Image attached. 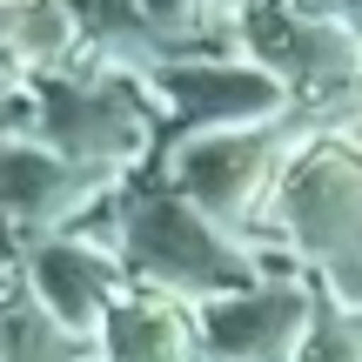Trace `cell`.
I'll use <instances>...</instances> for the list:
<instances>
[{"instance_id": "obj_3", "label": "cell", "mask_w": 362, "mask_h": 362, "mask_svg": "<svg viewBox=\"0 0 362 362\" xmlns=\"http://www.w3.org/2000/svg\"><path fill=\"white\" fill-rule=\"evenodd\" d=\"M27 275H34L27 296H34L74 342H88L94 329H107V315H115V302H121L115 296V269L94 255L88 235H47V242H34Z\"/></svg>"}, {"instance_id": "obj_2", "label": "cell", "mask_w": 362, "mask_h": 362, "mask_svg": "<svg viewBox=\"0 0 362 362\" xmlns=\"http://www.w3.org/2000/svg\"><path fill=\"white\" fill-rule=\"evenodd\" d=\"M40 128H47L54 155H67L88 175H107V168L141 155V115L107 88H67V81H54L47 101H40Z\"/></svg>"}, {"instance_id": "obj_1", "label": "cell", "mask_w": 362, "mask_h": 362, "mask_svg": "<svg viewBox=\"0 0 362 362\" xmlns=\"http://www.w3.org/2000/svg\"><path fill=\"white\" fill-rule=\"evenodd\" d=\"M121 228H128L121 235L128 262L155 288H242L248 296V262L228 255V242L208 228V215H188L181 202L148 194V202H128Z\"/></svg>"}, {"instance_id": "obj_7", "label": "cell", "mask_w": 362, "mask_h": 362, "mask_svg": "<svg viewBox=\"0 0 362 362\" xmlns=\"http://www.w3.org/2000/svg\"><path fill=\"white\" fill-rule=\"evenodd\" d=\"M101 342H107V362H194L188 315L168 302H115Z\"/></svg>"}, {"instance_id": "obj_4", "label": "cell", "mask_w": 362, "mask_h": 362, "mask_svg": "<svg viewBox=\"0 0 362 362\" xmlns=\"http://www.w3.org/2000/svg\"><path fill=\"white\" fill-rule=\"evenodd\" d=\"M288 221H296L302 248H315L322 262L349 269L362 262V168L342 155L309 161L302 175H288Z\"/></svg>"}, {"instance_id": "obj_6", "label": "cell", "mask_w": 362, "mask_h": 362, "mask_svg": "<svg viewBox=\"0 0 362 362\" xmlns=\"http://www.w3.org/2000/svg\"><path fill=\"white\" fill-rule=\"evenodd\" d=\"M202 349L215 362H296L302 349V296L296 288H248L242 302L208 309Z\"/></svg>"}, {"instance_id": "obj_5", "label": "cell", "mask_w": 362, "mask_h": 362, "mask_svg": "<svg viewBox=\"0 0 362 362\" xmlns=\"http://www.w3.org/2000/svg\"><path fill=\"white\" fill-rule=\"evenodd\" d=\"M175 181L208 221H235L269 181V134H202L175 155Z\"/></svg>"}, {"instance_id": "obj_8", "label": "cell", "mask_w": 362, "mask_h": 362, "mask_svg": "<svg viewBox=\"0 0 362 362\" xmlns=\"http://www.w3.org/2000/svg\"><path fill=\"white\" fill-rule=\"evenodd\" d=\"M296 362H362V322H349V315L322 309L309 322V336H302Z\"/></svg>"}]
</instances>
